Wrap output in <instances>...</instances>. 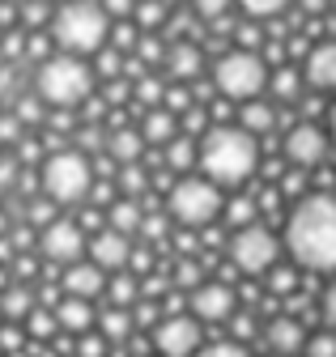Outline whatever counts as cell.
Segmentation results:
<instances>
[{"label":"cell","instance_id":"obj_48","mask_svg":"<svg viewBox=\"0 0 336 357\" xmlns=\"http://www.w3.org/2000/svg\"><path fill=\"white\" fill-rule=\"evenodd\" d=\"M98 5L111 22H132V13H137V0H98Z\"/></svg>","mask_w":336,"mask_h":357},{"label":"cell","instance_id":"obj_3","mask_svg":"<svg viewBox=\"0 0 336 357\" xmlns=\"http://www.w3.org/2000/svg\"><path fill=\"white\" fill-rule=\"evenodd\" d=\"M52 43L64 56H98L111 43V17L98 0H64L52 17Z\"/></svg>","mask_w":336,"mask_h":357},{"label":"cell","instance_id":"obj_11","mask_svg":"<svg viewBox=\"0 0 336 357\" xmlns=\"http://www.w3.org/2000/svg\"><path fill=\"white\" fill-rule=\"evenodd\" d=\"M285 158L298 166V170H315V166H323V158H328V132L319 128V123H293L289 128V137H285Z\"/></svg>","mask_w":336,"mask_h":357},{"label":"cell","instance_id":"obj_31","mask_svg":"<svg viewBox=\"0 0 336 357\" xmlns=\"http://www.w3.org/2000/svg\"><path fill=\"white\" fill-rule=\"evenodd\" d=\"M132 22L141 26V34H158V26H166V5L162 0H137Z\"/></svg>","mask_w":336,"mask_h":357},{"label":"cell","instance_id":"obj_23","mask_svg":"<svg viewBox=\"0 0 336 357\" xmlns=\"http://www.w3.org/2000/svg\"><path fill=\"white\" fill-rule=\"evenodd\" d=\"M38 306V294L30 285H9L0 294V315L5 319H30V310Z\"/></svg>","mask_w":336,"mask_h":357},{"label":"cell","instance_id":"obj_9","mask_svg":"<svg viewBox=\"0 0 336 357\" xmlns=\"http://www.w3.org/2000/svg\"><path fill=\"white\" fill-rule=\"evenodd\" d=\"M90 238L86 230L77 226V217H56L47 230H38V251H43L47 264H81V255H86Z\"/></svg>","mask_w":336,"mask_h":357},{"label":"cell","instance_id":"obj_24","mask_svg":"<svg viewBox=\"0 0 336 357\" xmlns=\"http://www.w3.org/2000/svg\"><path fill=\"white\" fill-rule=\"evenodd\" d=\"M196 162H200V141L183 137V132L162 149V166H171V170H192Z\"/></svg>","mask_w":336,"mask_h":357},{"label":"cell","instance_id":"obj_56","mask_svg":"<svg viewBox=\"0 0 336 357\" xmlns=\"http://www.w3.org/2000/svg\"><path fill=\"white\" fill-rule=\"evenodd\" d=\"M17 170H22L17 158H0V188H9L13 178H17Z\"/></svg>","mask_w":336,"mask_h":357},{"label":"cell","instance_id":"obj_43","mask_svg":"<svg viewBox=\"0 0 336 357\" xmlns=\"http://www.w3.org/2000/svg\"><path fill=\"white\" fill-rule=\"evenodd\" d=\"M303 353L307 357H336V332H311Z\"/></svg>","mask_w":336,"mask_h":357},{"label":"cell","instance_id":"obj_47","mask_svg":"<svg viewBox=\"0 0 336 357\" xmlns=\"http://www.w3.org/2000/svg\"><path fill=\"white\" fill-rule=\"evenodd\" d=\"M26 141V132H22V119L9 111V115H0V145H22Z\"/></svg>","mask_w":336,"mask_h":357},{"label":"cell","instance_id":"obj_27","mask_svg":"<svg viewBox=\"0 0 336 357\" xmlns=\"http://www.w3.org/2000/svg\"><path fill=\"white\" fill-rule=\"evenodd\" d=\"M13 115L22 119V128H38L47 119V102L34 94V89H22V94L13 98Z\"/></svg>","mask_w":336,"mask_h":357},{"label":"cell","instance_id":"obj_8","mask_svg":"<svg viewBox=\"0 0 336 357\" xmlns=\"http://www.w3.org/2000/svg\"><path fill=\"white\" fill-rule=\"evenodd\" d=\"M226 255H230V268L243 277H260V273H273L277 264V238L268 226H247V230H234L230 243H226Z\"/></svg>","mask_w":336,"mask_h":357},{"label":"cell","instance_id":"obj_2","mask_svg":"<svg viewBox=\"0 0 336 357\" xmlns=\"http://www.w3.org/2000/svg\"><path fill=\"white\" fill-rule=\"evenodd\" d=\"M208 183H217V188H238L247 183L251 174H256L260 166V145L251 132H243L238 123H217V128H208L204 137H200V162Z\"/></svg>","mask_w":336,"mask_h":357},{"label":"cell","instance_id":"obj_36","mask_svg":"<svg viewBox=\"0 0 336 357\" xmlns=\"http://www.w3.org/2000/svg\"><path fill=\"white\" fill-rule=\"evenodd\" d=\"M256 213H260V204L251 200V196H238V200H230V204H226V217L234 221V230L256 226Z\"/></svg>","mask_w":336,"mask_h":357},{"label":"cell","instance_id":"obj_49","mask_svg":"<svg viewBox=\"0 0 336 357\" xmlns=\"http://www.w3.org/2000/svg\"><path fill=\"white\" fill-rule=\"evenodd\" d=\"M34 60H38V64H47V60H52L43 34H26V64H34Z\"/></svg>","mask_w":336,"mask_h":357},{"label":"cell","instance_id":"obj_44","mask_svg":"<svg viewBox=\"0 0 336 357\" xmlns=\"http://www.w3.org/2000/svg\"><path fill=\"white\" fill-rule=\"evenodd\" d=\"M196 357H251V349L238 344V340H213V344H204Z\"/></svg>","mask_w":336,"mask_h":357},{"label":"cell","instance_id":"obj_12","mask_svg":"<svg viewBox=\"0 0 336 357\" xmlns=\"http://www.w3.org/2000/svg\"><path fill=\"white\" fill-rule=\"evenodd\" d=\"M188 315L196 324H222L234 315V289L222 281H204L200 289L188 294Z\"/></svg>","mask_w":336,"mask_h":357},{"label":"cell","instance_id":"obj_15","mask_svg":"<svg viewBox=\"0 0 336 357\" xmlns=\"http://www.w3.org/2000/svg\"><path fill=\"white\" fill-rule=\"evenodd\" d=\"M60 289L68 298H81V302H94L102 289H107V273L102 268H94L90 259H81L72 268H64V277H60Z\"/></svg>","mask_w":336,"mask_h":357},{"label":"cell","instance_id":"obj_37","mask_svg":"<svg viewBox=\"0 0 336 357\" xmlns=\"http://www.w3.org/2000/svg\"><path fill=\"white\" fill-rule=\"evenodd\" d=\"M166 52H171V47H166L158 34H141V47H137L132 56H137L145 68H153V64H166Z\"/></svg>","mask_w":336,"mask_h":357},{"label":"cell","instance_id":"obj_52","mask_svg":"<svg viewBox=\"0 0 336 357\" xmlns=\"http://www.w3.org/2000/svg\"><path fill=\"white\" fill-rule=\"evenodd\" d=\"M323 319H328V332H336V277L323 289Z\"/></svg>","mask_w":336,"mask_h":357},{"label":"cell","instance_id":"obj_45","mask_svg":"<svg viewBox=\"0 0 336 357\" xmlns=\"http://www.w3.org/2000/svg\"><path fill=\"white\" fill-rule=\"evenodd\" d=\"M192 9H196L200 22H226L230 0H192Z\"/></svg>","mask_w":336,"mask_h":357},{"label":"cell","instance_id":"obj_39","mask_svg":"<svg viewBox=\"0 0 336 357\" xmlns=\"http://www.w3.org/2000/svg\"><path fill=\"white\" fill-rule=\"evenodd\" d=\"M123 64H128V56H119L115 47H102V52H98V77L123 81Z\"/></svg>","mask_w":336,"mask_h":357},{"label":"cell","instance_id":"obj_38","mask_svg":"<svg viewBox=\"0 0 336 357\" xmlns=\"http://www.w3.org/2000/svg\"><path fill=\"white\" fill-rule=\"evenodd\" d=\"M171 281H175V285H183L188 294H192V289H200V285H204L200 264H196V259H179V264L171 268Z\"/></svg>","mask_w":336,"mask_h":357},{"label":"cell","instance_id":"obj_59","mask_svg":"<svg viewBox=\"0 0 336 357\" xmlns=\"http://www.w3.org/2000/svg\"><path fill=\"white\" fill-rule=\"evenodd\" d=\"M17 22V5H9V0H0V26H13Z\"/></svg>","mask_w":336,"mask_h":357},{"label":"cell","instance_id":"obj_4","mask_svg":"<svg viewBox=\"0 0 336 357\" xmlns=\"http://www.w3.org/2000/svg\"><path fill=\"white\" fill-rule=\"evenodd\" d=\"M94 77H98V73L81 60V56L56 52L47 64L34 68V94L43 98L52 111H77L81 102L94 94Z\"/></svg>","mask_w":336,"mask_h":357},{"label":"cell","instance_id":"obj_62","mask_svg":"<svg viewBox=\"0 0 336 357\" xmlns=\"http://www.w3.org/2000/svg\"><path fill=\"white\" fill-rule=\"evenodd\" d=\"M9 5H17V9H22V5H30V0H9Z\"/></svg>","mask_w":336,"mask_h":357},{"label":"cell","instance_id":"obj_61","mask_svg":"<svg viewBox=\"0 0 336 357\" xmlns=\"http://www.w3.org/2000/svg\"><path fill=\"white\" fill-rule=\"evenodd\" d=\"M328 137L336 141V102H332V111H328Z\"/></svg>","mask_w":336,"mask_h":357},{"label":"cell","instance_id":"obj_22","mask_svg":"<svg viewBox=\"0 0 336 357\" xmlns=\"http://www.w3.org/2000/svg\"><path fill=\"white\" fill-rule=\"evenodd\" d=\"M238 128H243V132H251V137H264V132H273V128H277V107H273V102H264V98L243 102V107H238Z\"/></svg>","mask_w":336,"mask_h":357},{"label":"cell","instance_id":"obj_17","mask_svg":"<svg viewBox=\"0 0 336 357\" xmlns=\"http://www.w3.org/2000/svg\"><path fill=\"white\" fill-rule=\"evenodd\" d=\"M166 73H171L175 81H196L200 68H204V52H200V43H188V38H175L171 43V52H166Z\"/></svg>","mask_w":336,"mask_h":357},{"label":"cell","instance_id":"obj_26","mask_svg":"<svg viewBox=\"0 0 336 357\" xmlns=\"http://www.w3.org/2000/svg\"><path fill=\"white\" fill-rule=\"evenodd\" d=\"M137 328V319H132V310H115V306H107L102 315H98V332L115 344V340H128V332Z\"/></svg>","mask_w":336,"mask_h":357},{"label":"cell","instance_id":"obj_7","mask_svg":"<svg viewBox=\"0 0 336 357\" xmlns=\"http://www.w3.org/2000/svg\"><path fill=\"white\" fill-rule=\"evenodd\" d=\"M226 200H222V188L208 183V178H179L166 196V213L183 226H208L213 217H222Z\"/></svg>","mask_w":336,"mask_h":357},{"label":"cell","instance_id":"obj_51","mask_svg":"<svg viewBox=\"0 0 336 357\" xmlns=\"http://www.w3.org/2000/svg\"><path fill=\"white\" fill-rule=\"evenodd\" d=\"M34 243H38L34 226H13V230H9V247H17V251H30Z\"/></svg>","mask_w":336,"mask_h":357},{"label":"cell","instance_id":"obj_63","mask_svg":"<svg viewBox=\"0 0 336 357\" xmlns=\"http://www.w3.org/2000/svg\"><path fill=\"white\" fill-rule=\"evenodd\" d=\"M162 5H179V0H162Z\"/></svg>","mask_w":336,"mask_h":357},{"label":"cell","instance_id":"obj_64","mask_svg":"<svg viewBox=\"0 0 336 357\" xmlns=\"http://www.w3.org/2000/svg\"><path fill=\"white\" fill-rule=\"evenodd\" d=\"M332 9H336V0H332Z\"/></svg>","mask_w":336,"mask_h":357},{"label":"cell","instance_id":"obj_57","mask_svg":"<svg viewBox=\"0 0 336 357\" xmlns=\"http://www.w3.org/2000/svg\"><path fill=\"white\" fill-rule=\"evenodd\" d=\"M230 328H234V336H238V344H243L247 336H256V319H251V315H234V324H230Z\"/></svg>","mask_w":336,"mask_h":357},{"label":"cell","instance_id":"obj_6","mask_svg":"<svg viewBox=\"0 0 336 357\" xmlns=\"http://www.w3.org/2000/svg\"><path fill=\"white\" fill-rule=\"evenodd\" d=\"M268 81L273 77H268V64H264L260 52H238V47H230L213 64V89H217V94H226V98H234L238 107L243 102H256L264 89H268Z\"/></svg>","mask_w":336,"mask_h":357},{"label":"cell","instance_id":"obj_30","mask_svg":"<svg viewBox=\"0 0 336 357\" xmlns=\"http://www.w3.org/2000/svg\"><path fill=\"white\" fill-rule=\"evenodd\" d=\"M56 332H60V324H56V310H47V306H34V310H30V319H26V336H34L38 344H47V340H56Z\"/></svg>","mask_w":336,"mask_h":357},{"label":"cell","instance_id":"obj_16","mask_svg":"<svg viewBox=\"0 0 336 357\" xmlns=\"http://www.w3.org/2000/svg\"><path fill=\"white\" fill-rule=\"evenodd\" d=\"M303 81L311 89H336V38L311 47V56L303 60Z\"/></svg>","mask_w":336,"mask_h":357},{"label":"cell","instance_id":"obj_20","mask_svg":"<svg viewBox=\"0 0 336 357\" xmlns=\"http://www.w3.org/2000/svg\"><path fill=\"white\" fill-rule=\"evenodd\" d=\"M141 137H145V145H162L166 149V145L179 137V119L171 111H162V107L158 111H145L141 115Z\"/></svg>","mask_w":336,"mask_h":357},{"label":"cell","instance_id":"obj_19","mask_svg":"<svg viewBox=\"0 0 336 357\" xmlns=\"http://www.w3.org/2000/svg\"><path fill=\"white\" fill-rule=\"evenodd\" d=\"M56 324H60V332L86 336V332L98 324V315H94V306H90V302H81V298H68V294H64V302L56 306Z\"/></svg>","mask_w":336,"mask_h":357},{"label":"cell","instance_id":"obj_28","mask_svg":"<svg viewBox=\"0 0 336 357\" xmlns=\"http://www.w3.org/2000/svg\"><path fill=\"white\" fill-rule=\"evenodd\" d=\"M303 85H307V81H303V73H298V68H289V64H281V68H277V77L268 81V89H273L281 102H298Z\"/></svg>","mask_w":336,"mask_h":357},{"label":"cell","instance_id":"obj_14","mask_svg":"<svg viewBox=\"0 0 336 357\" xmlns=\"http://www.w3.org/2000/svg\"><path fill=\"white\" fill-rule=\"evenodd\" d=\"M264 340H268L273 357H293V353L307 349V328L293 315H277V319L264 324Z\"/></svg>","mask_w":336,"mask_h":357},{"label":"cell","instance_id":"obj_1","mask_svg":"<svg viewBox=\"0 0 336 357\" xmlns=\"http://www.w3.org/2000/svg\"><path fill=\"white\" fill-rule=\"evenodd\" d=\"M285 247L298 268L336 273V192L298 196L285 221Z\"/></svg>","mask_w":336,"mask_h":357},{"label":"cell","instance_id":"obj_41","mask_svg":"<svg viewBox=\"0 0 336 357\" xmlns=\"http://www.w3.org/2000/svg\"><path fill=\"white\" fill-rule=\"evenodd\" d=\"M107 349H111V340L102 332H86V336H77V353L72 357H107Z\"/></svg>","mask_w":336,"mask_h":357},{"label":"cell","instance_id":"obj_50","mask_svg":"<svg viewBox=\"0 0 336 357\" xmlns=\"http://www.w3.org/2000/svg\"><path fill=\"white\" fill-rule=\"evenodd\" d=\"M260 38H264V34H260V26H251V22L234 30V43H238V52H256V47H260Z\"/></svg>","mask_w":336,"mask_h":357},{"label":"cell","instance_id":"obj_42","mask_svg":"<svg viewBox=\"0 0 336 357\" xmlns=\"http://www.w3.org/2000/svg\"><path fill=\"white\" fill-rule=\"evenodd\" d=\"M247 17H277L289 9V0H238Z\"/></svg>","mask_w":336,"mask_h":357},{"label":"cell","instance_id":"obj_21","mask_svg":"<svg viewBox=\"0 0 336 357\" xmlns=\"http://www.w3.org/2000/svg\"><path fill=\"white\" fill-rule=\"evenodd\" d=\"M141 221H145V213H141V200H115L111 208H107V230H115V234H141Z\"/></svg>","mask_w":336,"mask_h":357},{"label":"cell","instance_id":"obj_46","mask_svg":"<svg viewBox=\"0 0 336 357\" xmlns=\"http://www.w3.org/2000/svg\"><path fill=\"white\" fill-rule=\"evenodd\" d=\"M293 285H298V273H293V268L277 264L273 273H268V289H273V294H293Z\"/></svg>","mask_w":336,"mask_h":357},{"label":"cell","instance_id":"obj_53","mask_svg":"<svg viewBox=\"0 0 336 357\" xmlns=\"http://www.w3.org/2000/svg\"><path fill=\"white\" fill-rule=\"evenodd\" d=\"M141 234H145V238H153V243H158V238H166V217H158V213H153V217H145V221H141Z\"/></svg>","mask_w":336,"mask_h":357},{"label":"cell","instance_id":"obj_10","mask_svg":"<svg viewBox=\"0 0 336 357\" xmlns=\"http://www.w3.org/2000/svg\"><path fill=\"white\" fill-rule=\"evenodd\" d=\"M153 349L158 357H196L204 344H200V324L192 315H171L153 328Z\"/></svg>","mask_w":336,"mask_h":357},{"label":"cell","instance_id":"obj_33","mask_svg":"<svg viewBox=\"0 0 336 357\" xmlns=\"http://www.w3.org/2000/svg\"><path fill=\"white\" fill-rule=\"evenodd\" d=\"M132 98H137V107H162V98H166V85L149 73V77H141V81H132Z\"/></svg>","mask_w":336,"mask_h":357},{"label":"cell","instance_id":"obj_35","mask_svg":"<svg viewBox=\"0 0 336 357\" xmlns=\"http://www.w3.org/2000/svg\"><path fill=\"white\" fill-rule=\"evenodd\" d=\"M196 107V94L188 85H166V98H162V111H171L175 119H183L188 111Z\"/></svg>","mask_w":336,"mask_h":357},{"label":"cell","instance_id":"obj_40","mask_svg":"<svg viewBox=\"0 0 336 357\" xmlns=\"http://www.w3.org/2000/svg\"><path fill=\"white\" fill-rule=\"evenodd\" d=\"M26 217H30V226H38V230H47L52 221H56V204H52L47 196H43V200L34 196V200L26 204Z\"/></svg>","mask_w":336,"mask_h":357},{"label":"cell","instance_id":"obj_13","mask_svg":"<svg viewBox=\"0 0 336 357\" xmlns=\"http://www.w3.org/2000/svg\"><path fill=\"white\" fill-rule=\"evenodd\" d=\"M90 264L102 268V273H128V264H132V238H123L115 230H94L90 234V247H86Z\"/></svg>","mask_w":336,"mask_h":357},{"label":"cell","instance_id":"obj_18","mask_svg":"<svg viewBox=\"0 0 336 357\" xmlns=\"http://www.w3.org/2000/svg\"><path fill=\"white\" fill-rule=\"evenodd\" d=\"M141 153H145L141 128H132V123L111 128V137H107V158H111L115 166H132V162H141Z\"/></svg>","mask_w":336,"mask_h":357},{"label":"cell","instance_id":"obj_55","mask_svg":"<svg viewBox=\"0 0 336 357\" xmlns=\"http://www.w3.org/2000/svg\"><path fill=\"white\" fill-rule=\"evenodd\" d=\"M22 328H0V349H5V353H17L22 349Z\"/></svg>","mask_w":336,"mask_h":357},{"label":"cell","instance_id":"obj_29","mask_svg":"<svg viewBox=\"0 0 336 357\" xmlns=\"http://www.w3.org/2000/svg\"><path fill=\"white\" fill-rule=\"evenodd\" d=\"M119 192H123V200H145V192H149V174H145L141 162L119 166Z\"/></svg>","mask_w":336,"mask_h":357},{"label":"cell","instance_id":"obj_54","mask_svg":"<svg viewBox=\"0 0 336 357\" xmlns=\"http://www.w3.org/2000/svg\"><path fill=\"white\" fill-rule=\"evenodd\" d=\"M128 94H132V89H128V81H111V85H107V107L128 102Z\"/></svg>","mask_w":336,"mask_h":357},{"label":"cell","instance_id":"obj_58","mask_svg":"<svg viewBox=\"0 0 336 357\" xmlns=\"http://www.w3.org/2000/svg\"><path fill=\"white\" fill-rule=\"evenodd\" d=\"M13 273H17L22 281H30V277H34V255H17V264H13Z\"/></svg>","mask_w":336,"mask_h":357},{"label":"cell","instance_id":"obj_5","mask_svg":"<svg viewBox=\"0 0 336 357\" xmlns=\"http://www.w3.org/2000/svg\"><path fill=\"white\" fill-rule=\"evenodd\" d=\"M38 178H43V196L52 204H86L94 192V162L77 145H68L43 158V174Z\"/></svg>","mask_w":336,"mask_h":357},{"label":"cell","instance_id":"obj_34","mask_svg":"<svg viewBox=\"0 0 336 357\" xmlns=\"http://www.w3.org/2000/svg\"><path fill=\"white\" fill-rule=\"evenodd\" d=\"M111 47H115L119 56L137 52V47H141V30H137V22H111Z\"/></svg>","mask_w":336,"mask_h":357},{"label":"cell","instance_id":"obj_60","mask_svg":"<svg viewBox=\"0 0 336 357\" xmlns=\"http://www.w3.org/2000/svg\"><path fill=\"white\" fill-rule=\"evenodd\" d=\"M328 5H332V0H303V13H311V17H315V13H323Z\"/></svg>","mask_w":336,"mask_h":357},{"label":"cell","instance_id":"obj_32","mask_svg":"<svg viewBox=\"0 0 336 357\" xmlns=\"http://www.w3.org/2000/svg\"><path fill=\"white\" fill-rule=\"evenodd\" d=\"M52 17H56V9L47 5V0H30V5L17 9V22H22L30 34H38V26H52Z\"/></svg>","mask_w":336,"mask_h":357},{"label":"cell","instance_id":"obj_25","mask_svg":"<svg viewBox=\"0 0 336 357\" xmlns=\"http://www.w3.org/2000/svg\"><path fill=\"white\" fill-rule=\"evenodd\" d=\"M107 298H111V306H115V310H128V306H137V298H141V285H137V277H132V273H115V277L107 281Z\"/></svg>","mask_w":336,"mask_h":357}]
</instances>
